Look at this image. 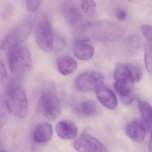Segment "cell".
<instances>
[{
	"instance_id": "cell-1",
	"label": "cell",
	"mask_w": 152,
	"mask_h": 152,
	"mask_svg": "<svg viewBox=\"0 0 152 152\" xmlns=\"http://www.w3.org/2000/svg\"><path fill=\"white\" fill-rule=\"evenodd\" d=\"M124 34L123 28L110 21H100L88 23L84 28V38L98 42H112L119 40Z\"/></svg>"
},
{
	"instance_id": "cell-2",
	"label": "cell",
	"mask_w": 152,
	"mask_h": 152,
	"mask_svg": "<svg viewBox=\"0 0 152 152\" xmlns=\"http://www.w3.org/2000/svg\"><path fill=\"white\" fill-rule=\"evenodd\" d=\"M5 102L9 111L16 118L24 119L26 117L28 111L27 97L18 79H13L8 84Z\"/></svg>"
},
{
	"instance_id": "cell-3",
	"label": "cell",
	"mask_w": 152,
	"mask_h": 152,
	"mask_svg": "<svg viewBox=\"0 0 152 152\" xmlns=\"http://www.w3.org/2000/svg\"><path fill=\"white\" fill-rule=\"evenodd\" d=\"M7 50L8 65L13 74L22 75L31 69L32 58L27 46L20 44L12 46Z\"/></svg>"
},
{
	"instance_id": "cell-4",
	"label": "cell",
	"mask_w": 152,
	"mask_h": 152,
	"mask_svg": "<svg viewBox=\"0 0 152 152\" xmlns=\"http://www.w3.org/2000/svg\"><path fill=\"white\" fill-rule=\"evenodd\" d=\"M37 110L50 121L56 120L61 111V104L58 96L50 91L42 92L38 100Z\"/></svg>"
},
{
	"instance_id": "cell-5",
	"label": "cell",
	"mask_w": 152,
	"mask_h": 152,
	"mask_svg": "<svg viewBox=\"0 0 152 152\" xmlns=\"http://www.w3.org/2000/svg\"><path fill=\"white\" fill-rule=\"evenodd\" d=\"M32 29V24L28 20L22 21L10 32L3 40L0 49L8 50L13 45L23 43L28 37Z\"/></svg>"
},
{
	"instance_id": "cell-6",
	"label": "cell",
	"mask_w": 152,
	"mask_h": 152,
	"mask_svg": "<svg viewBox=\"0 0 152 152\" xmlns=\"http://www.w3.org/2000/svg\"><path fill=\"white\" fill-rule=\"evenodd\" d=\"M37 44L44 51L49 53L53 48V36L51 24L44 20L37 25L35 30Z\"/></svg>"
},
{
	"instance_id": "cell-7",
	"label": "cell",
	"mask_w": 152,
	"mask_h": 152,
	"mask_svg": "<svg viewBox=\"0 0 152 152\" xmlns=\"http://www.w3.org/2000/svg\"><path fill=\"white\" fill-rule=\"evenodd\" d=\"M104 81V77L102 74L97 72H86L77 78L75 86L80 92H92L102 86Z\"/></svg>"
},
{
	"instance_id": "cell-8",
	"label": "cell",
	"mask_w": 152,
	"mask_h": 152,
	"mask_svg": "<svg viewBox=\"0 0 152 152\" xmlns=\"http://www.w3.org/2000/svg\"><path fill=\"white\" fill-rule=\"evenodd\" d=\"M73 146L78 152H107L106 147L100 141L87 134L77 138Z\"/></svg>"
},
{
	"instance_id": "cell-9",
	"label": "cell",
	"mask_w": 152,
	"mask_h": 152,
	"mask_svg": "<svg viewBox=\"0 0 152 152\" xmlns=\"http://www.w3.org/2000/svg\"><path fill=\"white\" fill-rule=\"evenodd\" d=\"M56 131L58 136L66 140L74 139L78 134V128L73 121L63 120L56 124Z\"/></svg>"
},
{
	"instance_id": "cell-10",
	"label": "cell",
	"mask_w": 152,
	"mask_h": 152,
	"mask_svg": "<svg viewBox=\"0 0 152 152\" xmlns=\"http://www.w3.org/2000/svg\"><path fill=\"white\" fill-rule=\"evenodd\" d=\"M96 96L100 103L107 109L114 110L118 106V100L115 94L106 87L101 86L96 90Z\"/></svg>"
},
{
	"instance_id": "cell-11",
	"label": "cell",
	"mask_w": 152,
	"mask_h": 152,
	"mask_svg": "<svg viewBox=\"0 0 152 152\" xmlns=\"http://www.w3.org/2000/svg\"><path fill=\"white\" fill-rule=\"evenodd\" d=\"M128 136L134 142L141 143L146 136V129L142 123L137 120L133 121L129 123L126 128Z\"/></svg>"
},
{
	"instance_id": "cell-12",
	"label": "cell",
	"mask_w": 152,
	"mask_h": 152,
	"mask_svg": "<svg viewBox=\"0 0 152 152\" xmlns=\"http://www.w3.org/2000/svg\"><path fill=\"white\" fill-rule=\"evenodd\" d=\"M115 83L132 88L134 81L127 66L119 63L115 68L114 72Z\"/></svg>"
},
{
	"instance_id": "cell-13",
	"label": "cell",
	"mask_w": 152,
	"mask_h": 152,
	"mask_svg": "<svg viewBox=\"0 0 152 152\" xmlns=\"http://www.w3.org/2000/svg\"><path fill=\"white\" fill-rule=\"evenodd\" d=\"M75 57L82 61H88L93 58L94 48L91 45L88 43L86 40L77 41L74 47Z\"/></svg>"
},
{
	"instance_id": "cell-14",
	"label": "cell",
	"mask_w": 152,
	"mask_h": 152,
	"mask_svg": "<svg viewBox=\"0 0 152 152\" xmlns=\"http://www.w3.org/2000/svg\"><path fill=\"white\" fill-rule=\"evenodd\" d=\"M53 135V129L50 124L42 123L38 125L34 131L33 138L38 143H43L50 141Z\"/></svg>"
},
{
	"instance_id": "cell-15",
	"label": "cell",
	"mask_w": 152,
	"mask_h": 152,
	"mask_svg": "<svg viewBox=\"0 0 152 152\" xmlns=\"http://www.w3.org/2000/svg\"><path fill=\"white\" fill-rule=\"evenodd\" d=\"M57 66L58 70L61 75H68L75 71L77 67V64L72 57L63 56L58 59Z\"/></svg>"
},
{
	"instance_id": "cell-16",
	"label": "cell",
	"mask_w": 152,
	"mask_h": 152,
	"mask_svg": "<svg viewBox=\"0 0 152 152\" xmlns=\"http://www.w3.org/2000/svg\"><path fill=\"white\" fill-rule=\"evenodd\" d=\"M62 11L66 19L70 24L74 25L81 18V14L77 6L71 4H66L62 7Z\"/></svg>"
},
{
	"instance_id": "cell-17",
	"label": "cell",
	"mask_w": 152,
	"mask_h": 152,
	"mask_svg": "<svg viewBox=\"0 0 152 152\" xmlns=\"http://www.w3.org/2000/svg\"><path fill=\"white\" fill-rule=\"evenodd\" d=\"M74 110L79 114L85 116H90L96 113L97 105L94 101L86 100L77 104Z\"/></svg>"
},
{
	"instance_id": "cell-18",
	"label": "cell",
	"mask_w": 152,
	"mask_h": 152,
	"mask_svg": "<svg viewBox=\"0 0 152 152\" xmlns=\"http://www.w3.org/2000/svg\"><path fill=\"white\" fill-rule=\"evenodd\" d=\"M140 111L146 128L152 134V106L147 102H142L140 104Z\"/></svg>"
},
{
	"instance_id": "cell-19",
	"label": "cell",
	"mask_w": 152,
	"mask_h": 152,
	"mask_svg": "<svg viewBox=\"0 0 152 152\" xmlns=\"http://www.w3.org/2000/svg\"><path fill=\"white\" fill-rule=\"evenodd\" d=\"M147 41L145 49V64L147 71L152 75V40Z\"/></svg>"
},
{
	"instance_id": "cell-20",
	"label": "cell",
	"mask_w": 152,
	"mask_h": 152,
	"mask_svg": "<svg viewBox=\"0 0 152 152\" xmlns=\"http://www.w3.org/2000/svg\"><path fill=\"white\" fill-rule=\"evenodd\" d=\"M81 9L87 15L93 16L96 10V4L95 0H81Z\"/></svg>"
},
{
	"instance_id": "cell-21",
	"label": "cell",
	"mask_w": 152,
	"mask_h": 152,
	"mask_svg": "<svg viewBox=\"0 0 152 152\" xmlns=\"http://www.w3.org/2000/svg\"><path fill=\"white\" fill-rule=\"evenodd\" d=\"M134 82L139 81L142 76V69L141 66L136 63H129L126 65Z\"/></svg>"
},
{
	"instance_id": "cell-22",
	"label": "cell",
	"mask_w": 152,
	"mask_h": 152,
	"mask_svg": "<svg viewBox=\"0 0 152 152\" xmlns=\"http://www.w3.org/2000/svg\"><path fill=\"white\" fill-rule=\"evenodd\" d=\"M127 44L130 49L133 50H137L141 45V39L135 35L131 36L127 39Z\"/></svg>"
},
{
	"instance_id": "cell-23",
	"label": "cell",
	"mask_w": 152,
	"mask_h": 152,
	"mask_svg": "<svg viewBox=\"0 0 152 152\" xmlns=\"http://www.w3.org/2000/svg\"><path fill=\"white\" fill-rule=\"evenodd\" d=\"M41 0H26V4L29 11L37 10L41 5Z\"/></svg>"
},
{
	"instance_id": "cell-24",
	"label": "cell",
	"mask_w": 152,
	"mask_h": 152,
	"mask_svg": "<svg viewBox=\"0 0 152 152\" xmlns=\"http://www.w3.org/2000/svg\"><path fill=\"white\" fill-rule=\"evenodd\" d=\"M141 31L147 40H152V26L144 25L141 27Z\"/></svg>"
},
{
	"instance_id": "cell-25",
	"label": "cell",
	"mask_w": 152,
	"mask_h": 152,
	"mask_svg": "<svg viewBox=\"0 0 152 152\" xmlns=\"http://www.w3.org/2000/svg\"><path fill=\"white\" fill-rule=\"evenodd\" d=\"M7 72L2 61L0 60V85L3 84L7 79Z\"/></svg>"
},
{
	"instance_id": "cell-26",
	"label": "cell",
	"mask_w": 152,
	"mask_h": 152,
	"mask_svg": "<svg viewBox=\"0 0 152 152\" xmlns=\"http://www.w3.org/2000/svg\"><path fill=\"white\" fill-rule=\"evenodd\" d=\"M116 16L118 19L120 20H124L126 19L127 13L126 11L123 9H118L116 12Z\"/></svg>"
},
{
	"instance_id": "cell-27",
	"label": "cell",
	"mask_w": 152,
	"mask_h": 152,
	"mask_svg": "<svg viewBox=\"0 0 152 152\" xmlns=\"http://www.w3.org/2000/svg\"><path fill=\"white\" fill-rule=\"evenodd\" d=\"M149 149H150V152H152V134H151V140L149 143Z\"/></svg>"
},
{
	"instance_id": "cell-28",
	"label": "cell",
	"mask_w": 152,
	"mask_h": 152,
	"mask_svg": "<svg viewBox=\"0 0 152 152\" xmlns=\"http://www.w3.org/2000/svg\"><path fill=\"white\" fill-rule=\"evenodd\" d=\"M129 1L132 2H140L142 1H143V0H129Z\"/></svg>"
},
{
	"instance_id": "cell-29",
	"label": "cell",
	"mask_w": 152,
	"mask_h": 152,
	"mask_svg": "<svg viewBox=\"0 0 152 152\" xmlns=\"http://www.w3.org/2000/svg\"><path fill=\"white\" fill-rule=\"evenodd\" d=\"M0 152H6V151L4 149L0 148Z\"/></svg>"
}]
</instances>
